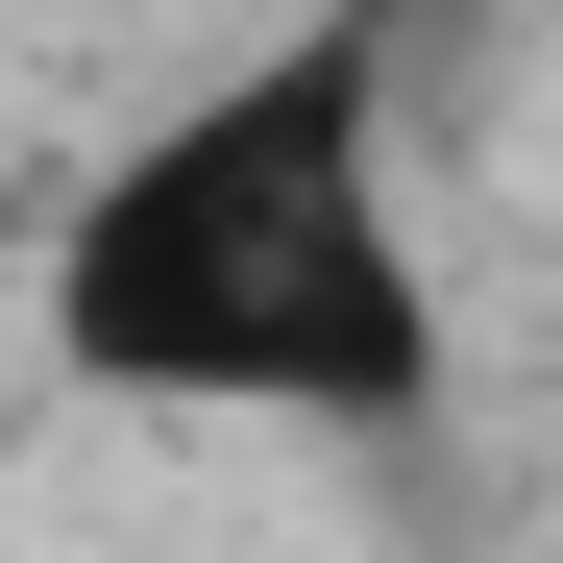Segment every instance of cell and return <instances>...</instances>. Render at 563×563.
<instances>
[{"label":"cell","mask_w":563,"mask_h":563,"mask_svg":"<svg viewBox=\"0 0 563 563\" xmlns=\"http://www.w3.org/2000/svg\"><path fill=\"white\" fill-rule=\"evenodd\" d=\"M49 367L123 417H417L441 393V269L393 197V25L221 49L197 99H147L49 221Z\"/></svg>","instance_id":"obj_1"}]
</instances>
